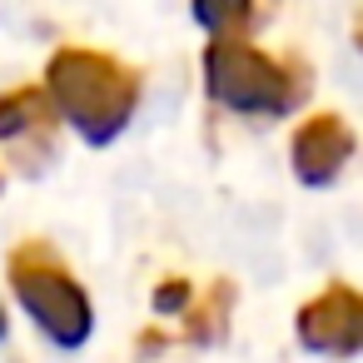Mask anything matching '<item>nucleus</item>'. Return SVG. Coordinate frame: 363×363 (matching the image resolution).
I'll return each mask as SVG.
<instances>
[{
    "label": "nucleus",
    "mask_w": 363,
    "mask_h": 363,
    "mask_svg": "<svg viewBox=\"0 0 363 363\" xmlns=\"http://www.w3.org/2000/svg\"><path fill=\"white\" fill-rule=\"evenodd\" d=\"M204 95L244 120H289L313 95V70L298 55H269L249 35L209 40L199 55Z\"/></svg>",
    "instance_id": "2"
},
{
    "label": "nucleus",
    "mask_w": 363,
    "mask_h": 363,
    "mask_svg": "<svg viewBox=\"0 0 363 363\" xmlns=\"http://www.w3.org/2000/svg\"><path fill=\"white\" fill-rule=\"evenodd\" d=\"M45 90L60 110V120L95 150L115 145L145 100V75L140 65H125L110 50L95 45H60L45 65Z\"/></svg>",
    "instance_id": "1"
},
{
    "label": "nucleus",
    "mask_w": 363,
    "mask_h": 363,
    "mask_svg": "<svg viewBox=\"0 0 363 363\" xmlns=\"http://www.w3.org/2000/svg\"><path fill=\"white\" fill-rule=\"evenodd\" d=\"M60 110L45 85H16L0 95V150L21 174H40L60 155Z\"/></svg>",
    "instance_id": "4"
},
{
    "label": "nucleus",
    "mask_w": 363,
    "mask_h": 363,
    "mask_svg": "<svg viewBox=\"0 0 363 363\" xmlns=\"http://www.w3.org/2000/svg\"><path fill=\"white\" fill-rule=\"evenodd\" d=\"M294 333L318 358H358L363 353V289H353L343 279L323 284L294 313Z\"/></svg>",
    "instance_id": "5"
},
{
    "label": "nucleus",
    "mask_w": 363,
    "mask_h": 363,
    "mask_svg": "<svg viewBox=\"0 0 363 363\" xmlns=\"http://www.w3.org/2000/svg\"><path fill=\"white\" fill-rule=\"evenodd\" d=\"M11 333V313H6V303H0V338Z\"/></svg>",
    "instance_id": "10"
},
{
    "label": "nucleus",
    "mask_w": 363,
    "mask_h": 363,
    "mask_svg": "<svg viewBox=\"0 0 363 363\" xmlns=\"http://www.w3.org/2000/svg\"><path fill=\"white\" fill-rule=\"evenodd\" d=\"M194 26L209 30V40H229V35H249L259 21V0H189Z\"/></svg>",
    "instance_id": "8"
},
{
    "label": "nucleus",
    "mask_w": 363,
    "mask_h": 363,
    "mask_svg": "<svg viewBox=\"0 0 363 363\" xmlns=\"http://www.w3.org/2000/svg\"><path fill=\"white\" fill-rule=\"evenodd\" d=\"M234 284L229 279H214V284H204V294H194V303L179 313L184 318V328L169 338V343H194V348H209V343H219L224 333H229V318H234Z\"/></svg>",
    "instance_id": "7"
},
{
    "label": "nucleus",
    "mask_w": 363,
    "mask_h": 363,
    "mask_svg": "<svg viewBox=\"0 0 363 363\" xmlns=\"http://www.w3.org/2000/svg\"><path fill=\"white\" fill-rule=\"evenodd\" d=\"M189 303H194V284H189V279H160V289H155V313L179 318Z\"/></svg>",
    "instance_id": "9"
},
{
    "label": "nucleus",
    "mask_w": 363,
    "mask_h": 363,
    "mask_svg": "<svg viewBox=\"0 0 363 363\" xmlns=\"http://www.w3.org/2000/svg\"><path fill=\"white\" fill-rule=\"evenodd\" d=\"M353 40H358V50H363V16H358V26H353Z\"/></svg>",
    "instance_id": "11"
},
{
    "label": "nucleus",
    "mask_w": 363,
    "mask_h": 363,
    "mask_svg": "<svg viewBox=\"0 0 363 363\" xmlns=\"http://www.w3.org/2000/svg\"><path fill=\"white\" fill-rule=\"evenodd\" d=\"M353 155H358V135H353V125H348L338 110L308 115V120L294 130V140H289L294 179L308 184V189H328V184L348 169Z\"/></svg>",
    "instance_id": "6"
},
{
    "label": "nucleus",
    "mask_w": 363,
    "mask_h": 363,
    "mask_svg": "<svg viewBox=\"0 0 363 363\" xmlns=\"http://www.w3.org/2000/svg\"><path fill=\"white\" fill-rule=\"evenodd\" d=\"M11 294L30 313V323L55 343V348H85L95 333V303L75 269L60 259L50 239H21L6 259Z\"/></svg>",
    "instance_id": "3"
},
{
    "label": "nucleus",
    "mask_w": 363,
    "mask_h": 363,
    "mask_svg": "<svg viewBox=\"0 0 363 363\" xmlns=\"http://www.w3.org/2000/svg\"><path fill=\"white\" fill-rule=\"evenodd\" d=\"M0 189H6V174H0Z\"/></svg>",
    "instance_id": "12"
}]
</instances>
